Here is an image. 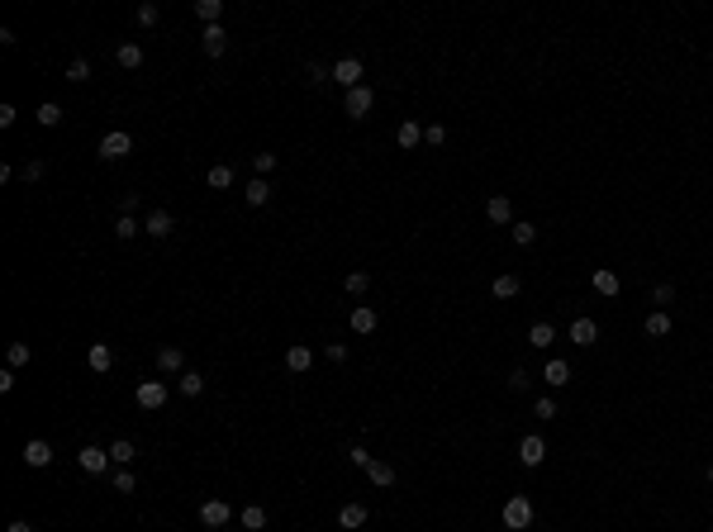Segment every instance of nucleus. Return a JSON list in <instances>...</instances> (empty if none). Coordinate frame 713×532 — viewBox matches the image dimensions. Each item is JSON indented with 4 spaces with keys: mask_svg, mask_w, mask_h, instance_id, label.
I'll return each instance as SVG.
<instances>
[{
    "mask_svg": "<svg viewBox=\"0 0 713 532\" xmlns=\"http://www.w3.org/2000/svg\"><path fill=\"white\" fill-rule=\"evenodd\" d=\"M504 528H509V532H523V528H533V504L523 499V494L504 499Z\"/></svg>",
    "mask_w": 713,
    "mask_h": 532,
    "instance_id": "1",
    "label": "nucleus"
},
{
    "mask_svg": "<svg viewBox=\"0 0 713 532\" xmlns=\"http://www.w3.org/2000/svg\"><path fill=\"white\" fill-rule=\"evenodd\" d=\"M128 153H133V138H128L124 128H110V133L100 138V157H105V162H119V157H128Z\"/></svg>",
    "mask_w": 713,
    "mask_h": 532,
    "instance_id": "2",
    "label": "nucleus"
},
{
    "mask_svg": "<svg viewBox=\"0 0 713 532\" xmlns=\"http://www.w3.org/2000/svg\"><path fill=\"white\" fill-rule=\"evenodd\" d=\"M362 77H366V67L357 62V57H343V62H333V81H338V86H348V91H357V86H362Z\"/></svg>",
    "mask_w": 713,
    "mask_h": 532,
    "instance_id": "3",
    "label": "nucleus"
},
{
    "mask_svg": "<svg viewBox=\"0 0 713 532\" xmlns=\"http://www.w3.org/2000/svg\"><path fill=\"white\" fill-rule=\"evenodd\" d=\"M167 394H172V390H167L162 380H143L138 390H133V399H138V409H162V404H167Z\"/></svg>",
    "mask_w": 713,
    "mask_h": 532,
    "instance_id": "4",
    "label": "nucleus"
},
{
    "mask_svg": "<svg viewBox=\"0 0 713 532\" xmlns=\"http://www.w3.org/2000/svg\"><path fill=\"white\" fill-rule=\"evenodd\" d=\"M77 461H81V470H86V475H105V466H110L114 456L105 452V447H81Z\"/></svg>",
    "mask_w": 713,
    "mask_h": 532,
    "instance_id": "5",
    "label": "nucleus"
},
{
    "mask_svg": "<svg viewBox=\"0 0 713 532\" xmlns=\"http://www.w3.org/2000/svg\"><path fill=\"white\" fill-rule=\"evenodd\" d=\"M228 518H233V509H228L223 499H205V504H200V523H205V528H228Z\"/></svg>",
    "mask_w": 713,
    "mask_h": 532,
    "instance_id": "6",
    "label": "nucleus"
},
{
    "mask_svg": "<svg viewBox=\"0 0 713 532\" xmlns=\"http://www.w3.org/2000/svg\"><path fill=\"white\" fill-rule=\"evenodd\" d=\"M143 233H153V238H172V233H176L172 209H153V214L143 219Z\"/></svg>",
    "mask_w": 713,
    "mask_h": 532,
    "instance_id": "7",
    "label": "nucleus"
},
{
    "mask_svg": "<svg viewBox=\"0 0 713 532\" xmlns=\"http://www.w3.org/2000/svg\"><path fill=\"white\" fill-rule=\"evenodd\" d=\"M519 461L523 466H542V461H547V442H542L538 433H528V438L519 442Z\"/></svg>",
    "mask_w": 713,
    "mask_h": 532,
    "instance_id": "8",
    "label": "nucleus"
},
{
    "mask_svg": "<svg viewBox=\"0 0 713 532\" xmlns=\"http://www.w3.org/2000/svg\"><path fill=\"white\" fill-rule=\"evenodd\" d=\"M371 100H376L371 86H357V91H348V105H343V110H348L352 119H366V114H371Z\"/></svg>",
    "mask_w": 713,
    "mask_h": 532,
    "instance_id": "9",
    "label": "nucleus"
},
{
    "mask_svg": "<svg viewBox=\"0 0 713 532\" xmlns=\"http://www.w3.org/2000/svg\"><path fill=\"white\" fill-rule=\"evenodd\" d=\"M570 343L575 347H595L599 343V323H595V318H575V323H570Z\"/></svg>",
    "mask_w": 713,
    "mask_h": 532,
    "instance_id": "10",
    "label": "nucleus"
},
{
    "mask_svg": "<svg viewBox=\"0 0 713 532\" xmlns=\"http://www.w3.org/2000/svg\"><path fill=\"white\" fill-rule=\"evenodd\" d=\"M309 366H314V352H309L304 343H295L290 352H285V371H295V376H304Z\"/></svg>",
    "mask_w": 713,
    "mask_h": 532,
    "instance_id": "11",
    "label": "nucleus"
},
{
    "mask_svg": "<svg viewBox=\"0 0 713 532\" xmlns=\"http://www.w3.org/2000/svg\"><path fill=\"white\" fill-rule=\"evenodd\" d=\"M590 285H595L599 295H609V299H614L618 290H623V281H618V271H609V266H599V271L590 276Z\"/></svg>",
    "mask_w": 713,
    "mask_h": 532,
    "instance_id": "12",
    "label": "nucleus"
},
{
    "mask_svg": "<svg viewBox=\"0 0 713 532\" xmlns=\"http://www.w3.org/2000/svg\"><path fill=\"white\" fill-rule=\"evenodd\" d=\"M24 461H29L33 470H43L48 461H52V447H48L43 438H33V442H24Z\"/></svg>",
    "mask_w": 713,
    "mask_h": 532,
    "instance_id": "13",
    "label": "nucleus"
},
{
    "mask_svg": "<svg viewBox=\"0 0 713 532\" xmlns=\"http://www.w3.org/2000/svg\"><path fill=\"white\" fill-rule=\"evenodd\" d=\"M200 48H205L209 57H223V48H228V33H223L219 24H209V29L200 33Z\"/></svg>",
    "mask_w": 713,
    "mask_h": 532,
    "instance_id": "14",
    "label": "nucleus"
},
{
    "mask_svg": "<svg viewBox=\"0 0 713 532\" xmlns=\"http://www.w3.org/2000/svg\"><path fill=\"white\" fill-rule=\"evenodd\" d=\"M485 219H490V223H509V219H514L509 195H490V200H485Z\"/></svg>",
    "mask_w": 713,
    "mask_h": 532,
    "instance_id": "15",
    "label": "nucleus"
},
{
    "mask_svg": "<svg viewBox=\"0 0 713 532\" xmlns=\"http://www.w3.org/2000/svg\"><path fill=\"white\" fill-rule=\"evenodd\" d=\"M376 323H380V318H376L371 304H357V309H352V333H362V338H366V333H376Z\"/></svg>",
    "mask_w": 713,
    "mask_h": 532,
    "instance_id": "16",
    "label": "nucleus"
},
{
    "mask_svg": "<svg viewBox=\"0 0 713 532\" xmlns=\"http://www.w3.org/2000/svg\"><path fill=\"white\" fill-rule=\"evenodd\" d=\"M86 366H91V371H110V366H114V352H110L105 343H91V352H86Z\"/></svg>",
    "mask_w": 713,
    "mask_h": 532,
    "instance_id": "17",
    "label": "nucleus"
},
{
    "mask_svg": "<svg viewBox=\"0 0 713 532\" xmlns=\"http://www.w3.org/2000/svg\"><path fill=\"white\" fill-rule=\"evenodd\" d=\"M395 143L404 148V153H414V148L424 143V128L414 124V119H404V124H399V133H395Z\"/></svg>",
    "mask_w": 713,
    "mask_h": 532,
    "instance_id": "18",
    "label": "nucleus"
},
{
    "mask_svg": "<svg viewBox=\"0 0 713 532\" xmlns=\"http://www.w3.org/2000/svg\"><path fill=\"white\" fill-rule=\"evenodd\" d=\"M243 200L253 204V209H262V204L271 200V186L262 181V176H253V181H248V190H243Z\"/></svg>",
    "mask_w": 713,
    "mask_h": 532,
    "instance_id": "19",
    "label": "nucleus"
},
{
    "mask_svg": "<svg viewBox=\"0 0 713 532\" xmlns=\"http://www.w3.org/2000/svg\"><path fill=\"white\" fill-rule=\"evenodd\" d=\"M366 480H371V485H380V489L395 485V466H390V461H371V466H366Z\"/></svg>",
    "mask_w": 713,
    "mask_h": 532,
    "instance_id": "20",
    "label": "nucleus"
},
{
    "mask_svg": "<svg viewBox=\"0 0 713 532\" xmlns=\"http://www.w3.org/2000/svg\"><path fill=\"white\" fill-rule=\"evenodd\" d=\"M195 15L205 19V29H209V24H219V15H223V0H195Z\"/></svg>",
    "mask_w": 713,
    "mask_h": 532,
    "instance_id": "21",
    "label": "nucleus"
},
{
    "mask_svg": "<svg viewBox=\"0 0 713 532\" xmlns=\"http://www.w3.org/2000/svg\"><path fill=\"white\" fill-rule=\"evenodd\" d=\"M38 124L57 128V124H62V105H57V100H43V105H38Z\"/></svg>",
    "mask_w": 713,
    "mask_h": 532,
    "instance_id": "22",
    "label": "nucleus"
},
{
    "mask_svg": "<svg viewBox=\"0 0 713 532\" xmlns=\"http://www.w3.org/2000/svg\"><path fill=\"white\" fill-rule=\"evenodd\" d=\"M238 518H243V528H248V532H262V528H267V509H257V504H248Z\"/></svg>",
    "mask_w": 713,
    "mask_h": 532,
    "instance_id": "23",
    "label": "nucleus"
},
{
    "mask_svg": "<svg viewBox=\"0 0 713 532\" xmlns=\"http://www.w3.org/2000/svg\"><path fill=\"white\" fill-rule=\"evenodd\" d=\"M338 523H343V528H362V523H366V509H362V504H343V514H338Z\"/></svg>",
    "mask_w": 713,
    "mask_h": 532,
    "instance_id": "24",
    "label": "nucleus"
},
{
    "mask_svg": "<svg viewBox=\"0 0 713 532\" xmlns=\"http://www.w3.org/2000/svg\"><path fill=\"white\" fill-rule=\"evenodd\" d=\"M114 62H119V67H128V72H133V67H143V48H138V43H124V48H119V52H114Z\"/></svg>",
    "mask_w": 713,
    "mask_h": 532,
    "instance_id": "25",
    "label": "nucleus"
},
{
    "mask_svg": "<svg viewBox=\"0 0 713 532\" xmlns=\"http://www.w3.org/2000/svg\"><path fill=\"white\" fill-rule=\"evenodd\" d=\"M205 181L214 190H228V186H233V167H223V162H219V167H209V172H205Z\"/></svg>",
    "mask_w": 713,
    "mask_h": 532,
    "instance_id": "26",
    "label": "nucleus"
},
{
    "mask_svg": "<svg viewBox=\"0 0 713 532\" xmlns=\"http://www.w3.org/2000/svg\"><path fill=\"white\" fill-rule=\"evenodd\" d=\"M519 290H523L519 276H494V299H514Z\"/></svg>",
    "mask_w": 713,
    "mask_h": 532,
    "instance_id": "27",
    "label": "nucleus"
},
{
    "mask_svg": "<svg viewBox=\"0 0 713 532\" xmlns=\"http://www.w3.org/2000/svg\"><path fill=\"white\" fill-rule=\"evenodd\" d=\"M665 333H670V314H665V309L647 314V338H665Z\"/></svg>",
    "mask_w": 713,
    "mask_h": 532,
    "instance_id": "28",
    "label": "nucleus"
},
{
    "mask_svg": "<svg viewBox=\"0 0 713 532\" xmlns=\"http://www.w3.org/2000/svg\"><path fill=\"white\" fill-rule=\"evenodd\" d=\"M528 343H533V347H552L556 343V328H552V323H533V328H528Z\"/></svg>",
    "mask_w": 713,
    "mask_h": 532,
    "instance_id": "29",
    "label": "nucleus"
},
{
    "mask_svg": "<svg viewBox=\"0 0 713 532\" xmlns=\"http://www.w3.org/2000/svg\"><path fill=\"white\" fill-rule=\"evenodd\" d=\"M542 376H547V385H556V390H561V385L570 380V366H566V361H547V371H542Z\"/></svg>",
    "mask_w": 713,
    "mask_h": 532,
    "instance_id": "30",
    "label": "nucleus"
},
{
    "mask_svg": "<svg viewBox=\"0 0 713 532\" xmlns=\"http://www.w3.org/2000/svg\"><path fill=\"white\" fill-rule=\"evenodd\" d=\"M509 238H514L519 248H528V243L538 238V228H533V223H528V219H519V223H509Z\"/></svg>",
    "mask_w": 713,
    "mask_h": 532,
    "instance_id": "31",
    "label": "nucleus"
},
{
    "mask_svg": "<svg viewBox=\"0 0 713 532\" xmlns=\"http://www.w3.org/2000/svg\"><path fill=\"white\" fill-rule=\"evenodd\" d=\"M157 366H162V371H181V366H186L181 347H162V352H157Z\"/></svg>",
    "mask_w": 713,
    "mask_h": 532,
    "instance_id": "32",
    "label": "nucleus"
},
{
    "mask_svg": "<svg viewBox=\"0 0 713 532\" xmlns=\"http://www.w3.org/2000/svg\"><path fill=\"white\" fill-rule=\"evenodd\" d=\"M138 233H143V223L133 219V214H119V223H114V238H124V243H128V238H138Z\"/></svg>",
    "mask_w": 713,
    "mask_h": 532,
    "instance_id": "33",
    "label": "nucleus"
},
{
    "mask_svg": "<svg viewBox=\"0 0 713 532\" xmlns=\"http://www.w3.org/2000/svg\"><path fill=\"white\" fill-rule=\"evenodd\" d=\"M110 456H114V461H119V466H128V461L138 456V447H133V442H128V438H119V442H114V447H110Z\"/></svg>",
    "mask_w": 713,
    "mask_h": 532,
    "instance_id": "34",
    "label": "nucleus"
},
{
    "mask_svg": "<svg viewBox=\"0 0 713 532\" xmlns=\"http://www.w3.org/2000/svg\"><path fill=\"white\" fill-rule=\"evenodd\" d=\"M205 390V376L200 371H181V394H200Z\"/></svg>",
    "mask_w": 713,
    "mask_h": 532,
    "instance_id": "35",
    "label": "nucleus"
},
{
    "mask_svg": "<svg viewBox=\"0 0 713 532\" xmlns=\"http://www.w3.org/2000/svg\"><path fill=\"white\" fill-rule=\"evenodd\" d=\"M5 361H10V371H15V366H29V343H15L5 352Z\"/></svg>",
    "mask_w": 713,
    "mask_h": 532,
    "instance_id": "36",
    "label": "nucleus"
},
{
    "mask_svg": "<svg viewBox=\"0 0 713 532\" xmlns=\"http://www.w3.org/2000/svg\"><path fill=\"white\" fill-rule=\"evenodd\" d=\"M366 290H371V276H366V271H352L348 276V295H366Z\"/></svg>",
    "mask_w": 713,
    "mask_h": 532,
    "instance_id": "37",
    "label": "nucleus"
},
{
    "mask_svg": "<svg viewBox=\"0 0 713 532\" xmlns=\"http://www.w3.org/2000/svg\"><path fill=\"white\" fill-rule=\"evenodd\" d=\"M157 15H162V10L153 5V0H148V5H138V15H133V19H138L143 29H153V24H157Z\"/></svg>",
    "mask_w": 713,
    "mask_h": 532,
    "instance_id": "38",
    "label": "nucleus"
},
{
    "mask_svg": "<svg viewBox=\"0 0 713 532\" xmlns=\"http://www.w3.org/2000/svg\"><path fill=\"white\" fill-rule=\"evenodd\" d=\"M133 485H138V480H133V470H114V489H119V494H133Z\"/></svg>",
    "mask_w": 713,
    "mask_h": 532,
    "instance_id": "39",
    "label": "nucleus"
},
{
    "mask_svg": "<svg viewBox=\"0 0 713 532\" xmlns=\"http://www.w3.org/2000/svg\"><path fill=\"white\" fill-rule=\"evenodd\" d=\"M67 81H91V62H86V57H77V62L67 67Z\"/></svg>",
    "mask_w": 713,
    "mask_h": 532,
    "instance_id": "40",
    "label": "nucleus"
},
{
    "mask_svg": "<svg viewBox=\"0 0 713 532\" xmlns=\"http://www.w3.org/2000/svg\"><path fill=\"white\" fill-rule=\"evenodd\" d=\"M424 143H428V148H443V143H447V128H443V124H428V128H424Z\"/></svg>",
    "mask_w": 713,
    "mask_h": 532,
    "instance_id": "41",
    "label": "nucleus"
},
{
    "mask_svg": "<svg viewBox=\"0 0 713 532\" xmlns=\"http://www.w3.org/2000/svg\"><path fill=\"white\" fill-rule=\"evenodd\" d=\"M348 461H352V466H357V470H366V466H371V461H376V456L366 452V447H352V452H348Z\"/></svg>",
    "mask_w": 713,
    "mask_h": 532,
    "instance_id": "42",
    "label": "nucleus"
},
{
    "mask_svg": "<svg viewBox=\"0 0 713 532\" xmlns=\"http://www.w3.org/2000/svg\"><path fill=\"white\" fill-rule=\"evenodd\" d=\"M253 167H257V176H267L271 167H276V153H257V157H253Z\"/></svg>",
    "mask_w": 713,
    "mask_h": 532,
    "instance_id": "43",
    "label": "nucleus"
},
{
    "mask_svg": "<svg viewBox=\"0 0 713 532\" xmlns=\"http://www.w3.org/2000/svg\"><path fill=\"white\" fill-rule=\"evenodd\" d=\"M533 414H538V419H556V399H538Z\"/></svg>",
    "mask_w": 713,
    "mask_h": 532,
    "instance_id": "44",
    "label": "nucleus"
},
{
    "mask_svg": "<svg viewBox=\"0 0 713 532\" xmlns=\"http://www.w3.org/2000/svg\"><path fill=\"white\" fill-rule=\"evenodd\" d=\"M19 176H24L29 186H33V181H43V162H29V167H24V172H19Z\"/></svg>",
    "mask_w": 713,
    "mask_h": 532,
    "instance_id": "45",
    "label": "nucleus"
},
{
    "mask_svg": "<svg viewBox=\"0 0 713 532\" xmlns=\"http://www.w3.org/2000/svg\"><path fill=\"white\" fill-rule=\"evenodd\" d=\"M324 357H328V361H348V347H343V343H328V347H324Z\"/></svg>",
    "mask_w": 713,
    "mask_h": 532,
    "instance_id": "46",
    "label": "nucleus"
},
{
    "mask_svg": "<svg viewBox=\"0 0 713 532\" xmlns=\"http://www.w3.org/2000/svg\"><path fill=\"white\" fill-rule=\"evenodd\" d=\"M15 119H19V110H15V105H0V128H10Z\"/></svg>",
    "mask_w": 713,
    "mask_h": 532,
    "instance_id": "47",
    "label": "nucleus"
},
{
    "mask_svg": "<svg viewBox=\"0 0 713 532\" xmlns=\"http://www.w3.org/2000/svg\"><path fill=\"white\" fill-rule=\"evenodd\" d=\"M10 390H15V371L5 366V371H0V394H10Z\"/></svg>",
    "mask_w": 713,
    "mask_h": 532,
    "instance_id": "48",
    "label": "nucleus"
},
{
    "mask_svg": "<svg viewBox=\"0 0 713 532\" xmlns=\"http://www.w3.org/2000/svg\"><path fill=\"white\" fill-rule=\"evenodd\" d=\"M133 209H138V195H133V190H128L124 200H119V214H133Z\"/></svg>",
    "mask_w": 713,
    "mask_h": 532,
    "instance_id": "49",
    "label": "nucleus"
},
{
    "mask_svg": "<svg viewBox=\"0 0 713 532\" xmlns=\"http://www.w3.org/2000/svg\"><path fill=\"white\" fill-rule=\"evenodd\" d=\"M675 299V285H656V304H670Z\"/></svg>",
    "mask_w": 713,
    "mask_h": 532,
    "instance_id": "50",
    "label": "nucleus"
},
{
    "mask_svg": "<svg viewBox=\"0 0 713 532\" xmlns=\"http://www.w3.org/2000/svg\"><path fill=\"white\" fill-rule=\"evenodd\" d=\"M309 81H328V67H324V62H309Z\"/></svg>",
    "mask_w": 713,
    "mask_h": 532,
    "instance_id": "51",
    "label": "nucleus"
},
{
    "mask_svg": "<svg viewBox=\"0 0 713 532\" xmlns=\"http://www.w3.org/2000/svg\"><path fill=\"white\" fill-rule=\"evenodd\" d=\"M5 532H33V528H29V523H24V518H15V523H10V528H5Z\"/></svg>",
    "mask_w": 713,
    "mask_h": 532,
    "instance_id": "52",
    "label": "nucleus"
},
{
    "mask_svg": "<svg viewBox=\"0 0 713 532\" xmlns=\"http://www.w3.org/2000/svg\"><path fill=\"white\" fill-rule=\"evenodd\" d=\"M709 485H713V466H709Z\"/></svg>",
    "mask_w": 713,
    "mask_h": 532,
    "instance_id": "53",
    "label": "nucleus"
}]
</instances>
